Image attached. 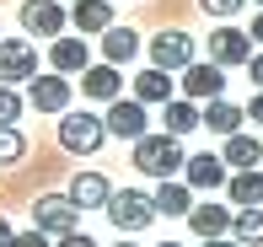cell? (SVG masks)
<instances>
[{
    "mask_svg": "<svg viewBox=\"0 0 263 247\" xmlns=\"http://www.w3.org/2000/svg\"><path fill=\"white\" fill-rule=\"evenodd\" d=\"M135 167L145 172V178H156V183H166V178H177V172L188 167V150H183V140L177 135H140L135 140Z\"/></svg>",
    "mask_w": 263,
    "mask_h": 247,
    "instance_id": "obj_1",
    "label": "cell"
},
{
    "mask_svg": "<svg viewBox=\"0 0 263 247\" xmlns=\"http://www.w3.org/2000/svg\"><path fill=\"white\" fill-rule=\"evenodd\" d=\"M102 140H107V124L97 119V113H86V108L59 113V145H65L70 156H97Z\"/></svg>",
    "mask_w": 263,
    "mask_h": 247,
    "instance_id": "obj_2",
    "label": "cell"
},
{
    "mask_svg": "<svg viewBox=\"0 0 263 247\" xmlns=\"http://www.w3.org/2000/svg\"><path fill=\"white\" fill-rule=\"evenodd\" d=\"M107 220L118 226V237H140V231L156 220V199L140 194V188H113V199H107Z\"/></svg>",
    "mask_w": 263,
    "mask_h": 247,
    "instance_id": "obj_3",
    "label": "cell"
},
{
    "mask_svg": "<svg viewBox=\"0 0 263 247\" xmlns=\"http://www.w3.org/2000/svg\"><path fill=\"white\" fill-rule=\"evenodd\" d=\"M32 226L59 242V237H70V231H81V204L70 194H43L38 204H32Z\"/></svg>",
    "mask_w": 263,
    "mask_h": 247,
    "instance_id": "obj_4",
    "label": "cell"
},
{
    "mask_svg": "<svg viewBox=\"0 0 263 247\" xmlns=\"http://www.w3.org/2000/svg\"><path fill=\"white\" fill-rule=\"evenodd\" d=\"M22 27H27V38H65L70 11L59 0H22Z\"/></svg>",
    "mask_w": 263,
    "mask_h": 247,
    "instance_id": "obj_5",
    "label": "cell"
},
{
    "mask_svg": "<svg viewBox=\"0 0 263 247\" xmlns=\"http://www.w3.org/2000/svg\"><path fill=\"white\" fill-rule=\"evenodd\" d=\"M38 75V49L27 38H0V86H27Z\"/></svg>",
    "mask_w": 263,
    "mask_h": 247,
    "instance_id": "obj_6",
    "label": "cell"
},
{
    "mask_svg": "<svg viewBox=\"0 0 263 247\" xmlns=\"http://www.w3.org/2000/svg\"><path fill=\"white\" fill-rule=\"evenodd\" d=\"M102 124H107V135L129 140V145H135L140 135H151V113H145V102H135V97H118V102H107Z\"/></svg>",
    "mask_w": 263,
    "mask_h": 247,
    "instance_id": "obj_7",
    "label": "cell"
},
{
    "mask_svg": "<svg viewBox=\"0 0 263 247\" xmlns=\"http://www.w3.org/2000/svg\"><path fill=\"white\" fill-rule=\"evenodd\" d=\"M194 60H199V49H194V38H188V32L166 27V32L151 38V65H156V70H188Z\"/></svg>",
    "mask_w": 263,
    "mask_h": 247,
    "instance_id": "obj_8",
    "label": "cell"
},
{
    "mask_svg": "<svg viewBox=\"0 0 263 247\" xmlns=\"http://www.w3.org/2000/svg\"><path fill=\"white\" fill-rule=\"evenodd\" d=\"M183 97L199 102V108L215 102V97H226V70L215 65V60H194V65L183 70Z\"/></svg>",
    "mask_w": 263,
    "mask_h": 247,
    "instance_id": "obj_9",
    "label": "cell"
},
{
    "mask_svg": "<svg viewBox=\"0 0 263 247\" xmlns=\"http://www.w3.org/2000/svg\"><path fill=\"white\" fill-rule=\"evenodd\" d=\"M253 54H258V49H253V32L231 27V22H220V27L210 32V60L220 65V70H226V65H247Z\"/></svg>",
    "mask_w": 263,
    "mask_h": 247,
    "instance_id": "obj_10",
    "label": "cell"
},
{
    "mask_svg": "<svg viewBox=\"0 0 263 247\" xmlns=\"http://www.w3.org/2000/svg\"><path fill=\"white\" fill-rule=\"evenodd\" d=\"M27 108H38V113H70V81L59 75V70H49V75H32L27 81Z\"/></svg>",
    "mask_w": 263,
    "mask_h": 247,
    "instance_id": "obj_11",
    "label": "cell"
},
{
    "mask_svg": "<svg viewBox=\"0 0 263 247\" xmlns=\"http://www.w3.org/2000/svg\"><path fill=\"white\" fill-rule=\"evenodd\" d=\"M81 91H86V102H118L124 97V70L118 65H86L81 70Z\"/></svg>",
    "mask_w": 263,
    "mask_h": 247,
    "instance_id": "obj_12",
    "label": "cell"
},
{
    "mask_svg": "<svg viewBox=\"0 0 263 247\" xmlns=\"http://www.w3.org/2000/svg\"><path fill=\"white\" fill-rule=\"evenodd\" d=\"M183 183L194 188V194H215V188H226V183H231V172H226V161L215 156V150H204V156H188Z\"/></svg>",
    "mask_w": 263,
    "mask_h": 247,
    "instance_id": "obj_13",
    "label": "cell"
},
{
    "mask_svg": "<svg viewBox=\"0 0 263 247\" xmlns=\"http://www.w3.org/2000/svg\"><path fill=\"white\" fill-rule=\"evenodd\" d=\"M129 97H135V102H145V108H166V102H172V70L145 65L135 81H129Z\"/></svg>",
    "mask_w": 263,
    "mask_h": 247,
    "instance_id": "obj_14",
    "label": "cell"
},
{
    "mask_svg": "<svg viewBox=\"0 0 263 247\" xmlns=\"http://www.w3.org/2000/svg\"><path fill=\"white\" fill-rule=\"evenodd\" d=\"M188 226H194V237H199V242H215V237H226V231L236 226V210H220L215 199H204V204L188 210Z\"/></svg>",
    "mask_w": 263,
    "mask_h": 247,
    "instance_id": "obj_15",
    "label": "cell"
},
{
    "mask_svg": "<svg viewBox=\"0 0 263 247\" xmlns=\"http://www.w3.org/2000/svg\"><path fill=\"white\" fill-rule=\"evenodd\" d=\"M70 27H76L81 38H102V32L113 27V6H107V0H76V6H70Z\"/></svg>",
    "mask_w": 263,
    "mask_h": 247,
    "instance_id": "obj_16",
    "label": "cell"
},
{
    "mask_svg": "<svg viewBox=\"0 0 263 247\" xmlns=\"http://www.w3.org/2000/svg\"><path fill=\"white\" fill-rule=\"evenodd\" d=\"M70 199H76L81 210H107V199H113V183L102 178V172H76L70 178V188H65Z\"/></svg>",
    "mask_w": 263,
    "mask_h": 247,
    "instance_id": "obj_17",
    "label": "cell"
},
{
    "mask_svg": "<svg viewBox=\"0 0 263 247\" xmlns=\"http://www.w3.org/2000/svg\"><path fill=\"white\" fill-rule=\"evenodd\" d=\"M49 65L59 70V75H81V70L91 65L86 38H54V43H49Z\"/></svg>",
    "mask_w": 263,
    "mask_h": 247,
    "instance_id": "obj_18",
    "label": "cell"
},
{
    "mask_svg": "<svg viewBox=\"0 0 263 247\" xmlns=\"http://www.w3.org/2000/svg\"><path fill=\"white\" fill-rule=\"evenodd\" d=\"M242 124H247V108H236V102H226V97L204 102V129H215V135H220V140L242 135Z\"/></svg>",
    "mask_w": 263,
    "mask_h": 247,
    "instance_id": "obj_19",
    "label": "cell"
},
{
    "mask_svg": "<svg viewBox=\"0 0 263 247\" xmlns=\"http://www.w3.org/2000/svg\"><path fill=\"white\" fill-rule=\"evenodd\" d=\"M226 194H231V204H236V210H263V167L231 172V183H226Z\"/></svg>",
    "mask_w": 263,
    "mask_h": 247,
    "instance_id": "obj_20",
    "label": "cell"
},
{
    "mask_svg": "<svg viewBox=\"0 0 263 247\" xmlns=\"http://www.w3.org/2000/svg\"><path fill=\"white\" fill-rule=\"evenodd\" d=\"M135 54H140V32H135V27H118V22H113V27L102 32V60L124 70L129 60H135Z\"/></svg>",
    "mask_w": 263,
    "mask_h": 247,
    "instance_id": "obj_21",
    "label": "cell"
},
{
    "mask_svg": "<svg viewBox=\"0 0 263 247\" xmlns=\"http://www.w3.org/2000/svg\"><path fill=\"white\" fill-rule=\"evenodd\" d=\"M161 124H166V135L183 140L188 129H204V108H199V102H188V97H172V102L161 108Z\"/></svg>",
    "mask_w": 263,
    "mask_h": 247,
    "instance_id": "obj_22",
    "label": "cell"
},
{
    "mask_svg": "<svg viewBox=\"0 0 263 247\" xmlns=\"http://www.w3.org/2000/svg\"><path fill=\"white\" fill-rule=\"evenodd\" d=\"M151 199H156V215H183L188 220V210H194V188H188L183 178H166Z\"/></svg>",
    "mask_w": 263,
    "mask_h": 247,
    "instance_id": "obj_23",
    "label": "cell"
},
{
    "mask_svg": "<svg viewBox=\"0 0 263 247\" xmlns=\"http://www.w3.org/2000/svg\"><path fill=\"white\" fill-rule=\"evenodd\" d=\"M220 161H226V167H236V172L258 167V161H263V140H258V135H231V140H226V150H220Z\"/></svg>",
    "mask_w": 263,
    "mask_h": 247,
    "instance_id": "obj_24",
    "label": "cell"
},
{
    "mask_svg": "<svg viewBox=\"0 0 263 247\" xmlns=\"http://www.w3.org/2000/svg\"><path fill=\"white\" fill-rule=\"evenodd\" d=\"M231 237L242 242V247H263V210H236Z\"/></svg>",
    "mask_w": 263,
    "mask_h": 247,
    "instance_id": "obj_25",
    "label": "cell"
},
{
    "mask_svg": "<svg viewBox=\"0 0 263 247\" xmlns=\"http://www.w3.org/2000/svg\"><path fill=\"white\" fill-rule=\"evenodd\" d=\"M27 156V135H22L16 124H0V167H11V161Z\"/></svg>",
    "mask_w": 263,
    "mask_h": 247,
    "instance_id": "obj_26",
    "label": "cell"
},
{
    "mask_svg": "<svg viewBox=\"0 0 263 247\" xmlns=\"http://www.w3.org/2000/svg\"><path fill=\"white\" fill-rule=\"evenodd\" d=\"M22 113H27V97L16 86H0V124H22Z\"/></svg>",
    "mask_w": 263,
    "mask_h": 247,
    "instance_id": "obj_27",
    "label": "cell"
},
{
    "mask_svg": "<svg viewBox=\"0 0 263 247\" xmlns=\"http://www.w3.org/2000/svg\"><path fill=\"white\" fill-rule=\"evenodd\" d=\"M199 6H204V16H215V22H231L247 0H199Z\"/></svg>",
    "mask_w": 263,
    "mask_h": 247,
    "instance_id": "obj_28",
    "label": "cell"
},
{
    "mask_svg": "<svg viewBox=\"0 0 263 247\" xmlns=\"http://www.w3.org/2000/svg\"><path fill=\"white\" fill-rule=\"evenodd\" d=\"M11 247H54V237H43V231L32 226V231H16V237H11Z\"/></svg>",
    "mask_w": 263,
    "mask_h": 247,
    "instance_id": "obj_29",
    "label": "cell"
},
{
    "mask_svg": "<svg viewBox=\"0 0 263 247\" xmlns=\"http://www.w3.org/2000/svg\"><path fill=\"white\" fill-rule=\"evenodd\" d=\"M247 75H253V91H263V49L247 60Z\"/></svg>",
    "mask_w": 263,
    "mask_h": 247,
    "instance_id": "obj_30",
    "label": "cell"
},
{
    "mask_svg": "<svg viewBox=\"0 0 263 247\" xmlns=\"http://www.w3.org/2000/svg\"><path fill=\"white\" fill-rule=\"evenodd\" d=\"M54 247H97V242H91V237H86V231H70V237H59Z\"/></svg>",
    "mask_w": 263,
    "mask_h": 247,
    "instance_id": "obj_31",
    "label": "cell"
},
{
    "mask_svg": "<svg viewBox=\"0 0 263 247\" xmlns=\"http://www.w3.org/2000/svg\"><path fill=\"white\" fill-rule=\"evenodd\" d=\"M247 119L263 124V91H253V102H247Z\"/></svg>",
    "mask_w": 263,
    "mask_h": 247,
    "instance_id": "obj_32",
    "label": "cell"
},
{
    "mask_svg": "<svg viewBox=\"0 0 263 247\" xmlns=\"http://www.w3.org/2000/svg\"><path fill=\"white\" fill-rule=\"evenodd\" d=\"M247 32H253V43H258V49H263V11H258V16H253V27H247Z\"/></svg>",
    "mask_w": 263,
    "mask_h": 247,
    "instance_id": "obj_33",
    "label": "cell"
},
{
    "mask_svg": "<svg viewBox=\"0 0 263 247\" xmlns=\"http://www.w3.org/2000/svg\"><path fill=\"white\" fill-rule=\"evenodd\" d=\"M11 237H16V231H11V220L0 215V247H11Z\"/></svg>",
    "mask_w": 263,
    "mask_h": 247,
    "instance_id": "obj_34",
    "label": "cell"
},
{
    "mask_svg": "<svg viewBox=\"0 0 263 247\" xmlns=\"http://www.w3.org/2000/svg\"><path fill=\"white\" fill-rule=\"evenodd\" d=\"M204 247H242L236 237H215V242H204Z\"/></svg>",
    "mask_w": 263,
    "mask_h": 247,
    "instance_id": "obj_35",
    "label": "cell"
},
{
    "mask_svg": "<svg viewBox=\"0 0 263 247\" xmlns=\"http://www.w3.org/2000/svg\"><path fill=\"white\" fill-rule=\"evenodd\" d=\"M113 247H140V242H135V237H124V242H113Z\"/></svg>",
    "mask_w": 263,
    "mask_h": 247,
    "instance_id": "obj_36",
    "label": "cell"
},
{
    "mask_svg": "<svg viewBox=\"0 0 263 247\" xmlns=\"http://www.w3.org/2000/svg\"><path fill=\"white\" fill-rule=\"evenodd\" d=\"M156 247H183V242H156Z\"/></svg>",
    "mask_w": 263,
    "mask_h": 247,
    "instance_id": "obj_37",
    "label": "cell"
},
{
    "mask_svg": "<svg viewBox=\"0 0 263 247\" xmlns=\"http://www.w3.org/2000/svg\"><path fill=\"white\" fill-rule=\"evenodd\" d=\"M253 6H258V11H263V0H253Z\"/></svg>",
    "mask_w": 263,
    "mask_h": 247,
    "instance_id": "obj_38",
    "label": "cell"
}]
</instances>
